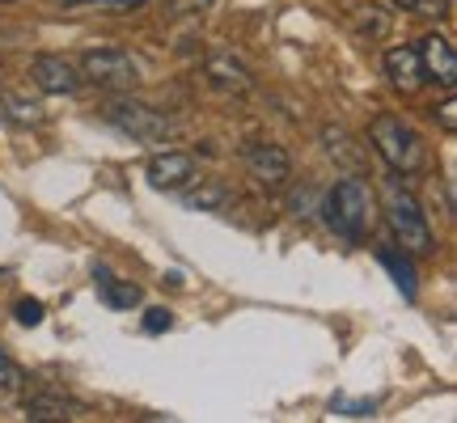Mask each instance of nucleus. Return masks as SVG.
Listing matches in <instances>:
<instances>
[{"mask_svg": "<svg viewBox=\"0 0 457 423\" xmlns=\"http://www.w3.org/2000/svg\"><path fill=\"white\" fill-rule=\"evenodd\" d=\"M245 170H250V178L259 182V187L279 191L284 182L293 178V157L279 145H250L245 148Z\"/></svg>", "mask_w": 457, "mask_h": 423, "instance_id": "6", "label": "nucleus"}, {"mask_svg": "<svg viewBox=\"0 0 457 423\" xmlns=\"http://www.w3.org/2000/svg\"><path fill=\"white\" fill-rule=\"evenodd\" d=\"M30 77H34V85H38L43 94H55V98L77 94V85H81L77 68L68 64V60H60V55H34Z\"/></svg>", "mask_w": 457, "mask_h": 423, "instance_id": "10", "label": "nucleus"}, {"mask_svg": "<svg viewBox=\"0 0 457 423\" xmlns=\"http://www.w3.org/2000/svg\"><path fill=\"white\" fill-rule=\"evenodd\" d=\"M17 322H21V326H38V322H43V301H17Z\"/></svg>", "mask_w": 457, "mask_h": 423, "instance_id": "24", "label": "nucleus"}, {"mask_svg": "<svg viewBox=\"0 0 457 423\" xmlns=\"http://www.w3.org/2000/svg\"><path fill=\"white\" fill-rule=\"evenodd\" d=\"M347 17H352V26H356L364 38H386V34H390V13L377 9V4H352Z\"/></svg>", "mask_w": 457, "mask_h": 423, "instance_id": "17", "label": "nucleus"}, {"mask_svg": "<svg viewBox=\"0 0 457 423\" xmlns=\"http://www.w3.org/2000/svg\"><path fill=\"white\" fill-rule=\"evenodd\" d=\"M145 0H64V9H89V13H136Z\"/></svg>", "mask_w": 457, "mask_h": 423, "instance_id": "19", "label": "nucleus"}, {"mask_svg": "<svg viewBox=\"0 0 457 423\" xmlns=\"http://www.w3.org/2000/svg\"><path fill=\"white\" fill-rule=\"evenodd\" d=\"M204 9H212V0H170V13H174V17L204 13Z\"/></svg>", "mask_w": 457, "mask_h": 423, "instance_id": "26", "label": "nucleus"}, {"mask_svg": "<svg viewBox=\"0 0 457 423\" xmlns=\"http://www.w3.org/2000/svg\"><path fill=\"white\" fill-rule=\"evenodd\" d=\"M322 212H327V225L343 242H364V233L373 225V187L356 174H347L327 191Z\"/></svg>", "mask_w": 457, "mask_h": 423, "instance_id": "1", "label": "nucleus"}, {"mask_svg": "<svg viewBox=\"0 0 457 423\" xmlns=\"http://www.w3.org/2000/svg\"><path fill=\"white\" fill-rule=\"evenodd\" d=\"M94 288L111 310H136L140 305V288L131 279H114L106 267H94Z\"/></svg>", "mask_w": 457, "mask_h": 423, "instance_id": "13", "label": "nucleus"}, {"mask_svg": "<svg viewBox=\"0 0 457 423\" xmlns=\"http://www.w3.org/2000/svg\"><path fill=\"white\" fill-rule=\"evenodd\" d=\"M77 415V402H68L60 394H34L26 398V419L30 423H64Z\"/></svg>", "mask_w": 457, "mask_h": 423, "instance_id": "14", "label": "nucleus"}, {"mask_svg": "<svg viewBox=\"0 0 457 423\" xmlns=\"http://www.w3.org/2000/svg\"><path fill=\"white\" fill-rule=\"evenodd\" d=\"M106 123L119 128L123 136H131V140H145V145H157V140H165V136L174 131V123H170L162 111H153L145 102H128V98H119L106 106Z\"/></svg>", "mask_w": 457, "mask_h": 423, "instance_id": "4", "label": "nucleus"}, {"mask_svg": "<svg viewBox=\"0 0 457 423\" xmlns=\"http://www.w3.org/2000/svg\"><path fill=\"white\" fill-rule=\"evenodd\" d=\"M394 4L420 17H449V0H394Z\"/></svg>", "mask_w": 457, "mask_h": 423, "instance_id": "21", "label": "nucleus"}, {"mask_svg": "<svg viewBox=\"0 0 457 423\" xmlns=\"http://www.w3.org/2000/svg\"><path fill=\"white\" fill-rule=\"evenodd\" d=\"M369 140H373L377 157L390 165L394 174H420L424 170V162H428L424 140L398 114H377L373 123H369Z\"/></svg>", "mask_w": 457, "mask_h": 423, "instance_id": "2", "label": "nucleus"}, {"mask_svg": "<svg viewBox=\"0 0 457 423\" xmlns=\"http://www.w3.org/2000/svg\"><path fill=\"white\" fill-rule=\"evenodd\" d=\"M26 386V377H21V369H17L13 360L0 352V398H13L17 390Z\"/></svg>", "mask_w": 457, "mask_h": 423, "instance_id": "20", "label": "nucleus"}, {"mask_svg": "<svg viewBox=\"0 0 457 423\" xmlns=\"http://www.w3.org/2000/svg\"><path fill=\"white\" fill-rule=\"evenodd\" d=\"M377 259H381V267L398 279V288H403V293L415 296V262L407 259V250H403V245H381V250H377Z\"/></svg>", "mask_w": 457, "mask_h": 423, "instance_id": "15", "label": "nucleus"}, {"mask_svg": "<svg viewBox=\"0 0 457 423\" xmlns=\"http://www.w3.org/2000/svg\"><path fill=\"white\" fill-rule=\"evenodd\" d=\"M330 411H339V415H347V419H369L377 411L373 398H356V402H347V398H335L330 402Z\"/></svg>", "mask_w": 457, "mask_h": 423, "instance_id": "22", "label": "nucleus"}, {"mask_svg": "<svg viewBox=\"0 0 457 423\" xmlns=\"http://www.w3.org/2000/svg\"><path fill=\"white\" fill-rule=\"evenodd\" d=\"M170 326H174V313L162 310V305L145 313V330H148V335H162V330H170Z\"/></svg>", "mask_w": 457, "mask_h": 423, "instance_id": "23", "label": "nucleus"}, {"mask_svg": "<svg viewBox=\"0 0 457 423\" xmlns=\"http://www.w3.org/2000/svg\"><path fill=\"white\" fill-rule=\"evenodd\" d=\"M386 77H390L394 89H403V94H415V89L424 85L420 51H415V47H390V51H386Z\"/></svg>", "mask_w": 457, "mask_h": 423, "instance_id": "11", "label": "nucleus"}, {"mask_svg": "<svg viewBox=\"0 0 457 423\" xmlns=\"http://www.w3.org/2000/svg\"><path fill=\"white\" fill-rule=\"evenodd\" d=\"M386 225L394 233V245H403L407 254H432L436 250V237L428 228L424 208L398 187H390V199H386Z\"/></svg>", "mask_w": 457, "mask_h": 423, "instance_id": "3", "label": "nucleus"}, {"mask_svg": "<svg viewBox=\"0 0 457 423\" xmlns=\"http://www.w3.org/2000/svg\"><path fill=\"white\" fill-rule=\"evenodd\" d=\"M81 77L94 81L98 89H131L140 81V64L131 60L128 51L119 47H98L81 55Z\"/></svg>", "mask_w": 457, "mask_h": 423, "instance_id": "5", "label": "nucleus"}, {"mask_svg": "<svg viewBox=\"0 0 457 423\" xmlns=\"http://www.w3.org/2000/svg\"><path fill=\"white\" fill-rule=\"evenodd\" d=\"M182 203L191 212H220L228 203V187L216 178H204L199 187H191V191L182 195Z\"/></svg>", "mask_w": 457, "mask_h": 423, "instance_id": "16", "label": "nucleus"}, {"mask_svg": "<svg viewBox=\"0 0 457 423\" xmlns=\"http://www.w3.org/2000/svg\"><path fill=\"white\" fill-rule=\"evenodd\" d=\"M145 178L153 191H179V187H187V182L195 178V157L191 153H157L148 162Z\"/></svg>", "mask_w": 457, "mask_h": 423, "instance_id": "8", "label": "nucleus"}, {"mask_svg": "<svg viewBox=\"0 0 457 423\" xmlns=\"http://www.w3.org/2000/svg\"><path fill=\"white\" fill-rule=\"evenodd\" d=\"M432 114L441 119V128H445V131H457V102H453V94H449V98H445Z\"/></svg>", "mask_w": 457, "mask_h": 423, "instance_id": "25", "label": "nucleus"}, {"mask_svg": "<svg viewBox=\"0 0 457 423\" xmlns=\"http://www.w3.org/2000/svg\"><path fill=\"white\" fill-rule=\"evenodd\" d=\"M415 51H420L424 81H436V85H445V89H453L457 85V51H453V43H449L445 34H428Z\"/></svg>", "mask_w": 457, "mask_h": 423, "instance_id": "7", "label": "nucleus"}, {"mask_svg": "<svg viewBox=\"0 0 457 423\" xmlns=\"http://www.w3.org/2000/svg\"><path fill=\"white\" fill-rule=\"evenodd\" d=\"M204 72H208V81L220 89V94H250L254 89V77H250V68L242 60H233L228 51H212L208 60H204Z\"/></svg>", "mask_w": 457, "mask_h": 423, "instance_id": "9", "label": "nucleus"}, {"mask_svg": "<svg viewBox=\"0 0 457 423\" xmlns=\"http://www.w3.org/2000/svg\"><path fill=\"white\" fill-rule=\"evenodd\" d=\"M322 148H327V157L335 165H343V170H352L356 174L360 165H364V153H360V145L347 136V128H339V123H327L322 128Z\"/></svg>", "mask_w": 457, "mask_h": 423, "instance_id": "12", "label": "nucleus"}, {"mask_svg": "<svg viewBox=\"0 0 457 423\" xmlns=\"http://www.w3.org/2000/svg\"><path fill=\"white\" fill-rule=\"evenodd\" d=\"M0 111H4L9 123H21V128H38V123H43V111H38L30 98L9 94V89H0Z\"/></svg>", "mask_w": 457, "mask_h": 423, "instance_id": "18", "label": "nucleus"}]
</instances>
